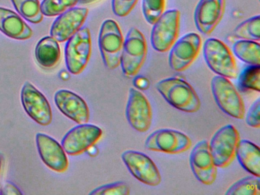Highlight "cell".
Segmentation results:
<instances>
[{"instance_id":"cell-1","label":"cell","mask_w":260,"mask_h":195,"mask_svg":"<svg viewBox=\"0 0 260 195\" xmlns=\"http://www.w3.org/2000/svg\"><path fill=\"white\" fill-rule=\"evenodd\" d=\"M156 88L170 105L179 111L194 113L200 109L201 102L197 93L183 79L167 78L158 82Z\"/></svg>"},{"instance_id":"cell-2","label":"cell","mask_w":260,"mask_h":195,"mask_svg":"<svg viewBox=\"0 0 260 195\" xmlns=\"http://www.w3.org/2000/svg\"><path fill=\"white\" fill-rule=\"evenodd\" d=\"M147 44L145 37L136 27L127 32L123 44L121 65L123 73L127 77L136 76L145 62Z\"/></svg>"},{"instance_id":"cell-3","label":"cell","mask_w":260,"mask_h":195,"mask_svg":"<svg viewBox=\"0 0 260 195\" xmlns=\"http://www.w3.org/2000/svg\"><path fill=\"white\" fill-rule=\"evenodd\" d=\"M124 37L116 21L106 20L102 24L99 35V47L105 66L115 70L120 66Z\"/></svg>"},{"instance_id":"cell-4","label":"cell","mask_w":260,"mask_h":195,"mask_svg":"<svg viewBox=\"0 0 260 195\" xmlns=\"http://www.w3.org/2000/svg\"><path fill=\"white\" fill-rule=\"evenodd\" d=\"M203 54L207 65L214 73L228 79L237 77L235 59L224 43L216 38H208L204 43Z\"/></svg>"},{"instance_id":"cell-5","label":"cell","mask_w":260,"mask_h":195,"mask_svg":"<svg viewBox=\"0 0 260 195\" xmlns=\"http://www.w3.org/2000/svg\"><path fill=\"white\" fill-rule=\"evenodd\" d=\"M92 41L89 29H79L68 39L65 47V62L68 71L79 75L86 68L90 59Z\"/></svg>"},{"instance_id":"cell-6","label":"cell","mask_w":260,"mask_h":195,"mask_svg":"<svg viewBox=\"0 0 260 195\" xmlns=\"http://www.w3.org/2000/svg\"><path fill=\"white\" fill-rule=\"evenodd\" d=\"M211 88L216 104L223 112L239 120L244 117L243 99L229 79L217 75L211 79Z\"/></svg>"},{"instance_id":"cell-7","label":"cell","mask_w":260,"mask_h":195,"mask_svg":"<svg viewBox=\"0 0 260 195\" xmlns=\"http://www.w3.org/2000/svg\"><path fill=\"white\" fill-rule=\"evenodd\" d=\"M239 140L240 134L234 125H225L216 131L208 146L217 167L225 168L232 162Z\"/></svg>"},{"instance_id":"cell-8","label":"cell","mask_w":260,"mask_h":195,"mask_svg":"<svg viewBox=\"0 0 260 195\" xmlns=\"http://www.w3.org/2000/svg\"><path fill=\"white\" fill-rule=\"evenodd\" d=\"M179 11L170 9L164 12L153 24L150 42L156 51L164 53L171 48L179 35Z\"/></svg>"},{"instance_id":"cell-9","label":"cell","mask_w":260,"mask_h":195,"mask_svg":"<svg viewBox=\"0 0 260 195\" xmlns=\"http://www.w3.org/2000/svg\"><path fill=\"white\" fill-rule=\"evenodd\" d=\"M191 146V140L186 134L172 129L153 131L145 141V147L148 150L168 154L185 152Z\"/></svg>"},{"instance_id":"cell-10","label":"cell","mask_w":260,"mask_h":195,"mask_svg":"<svg viewBox=\"0 0 260 195\" xmlns=\"http://www.w3.org/2000/svg\"><path fill=\"white\" fill-rule=\"evenodd\" d=\"M121 159L129 172L143 184L153 187L160 184L162 178L159 169L145 154L138 151L126 150L121 155Z\"/></svg>"},{"instance_id":"cell-11","label":"cell","mask_w":260,"mask_h":195,"mask_svg":"<svg viewBox=\"0 0 260 195\" xmlns=\"http://www.w3.org/2000/svg\"><path fill=\"white\" fill-rule=\"evenodd\" d=\"M202 43V38L196 33L187 34L175 41L169 54V65L172 70H186L199 55Z\"/></svg>"},{"instance_id":"cell-12","label":"cell","mask_w":260,"mask_h":195,"mask_svg":"<svg viewBox=\"0 0 260 195\" xmlns=\"http://www.w3.org/2000/svg\"><path fill=\"white\" fill-rule=\"evenodd\" d=\"M102 136L103 131L98 126L80 123L67 133L62 140L61 146L68 155H79L94 146Z\"/></svg>"},{"instance_id":"cell-13","label":"cell","mask_w":260,"mask_h":195,"mask_svg":"<svg viewBox=\"0 0 260 195\" xmlns=\"http://www.w3.org/2000/svg\"><path fill=\"white\" fill-rule=\"evenodd\" d=\"M21 101L25 112L36 123L48 126L52 122V111L48 99L30 82L24 84Z\"/></svg>"},{"instance_id":"cell-14","label":"cell","mask_w":260,"mask_h":195,"mask_svg":"<svg viewBox=\"0 0 260 195\" xmlns=\"http://www.w3.org/2000/svg\"><path fill=\"white\" fill-rule=\"evenodd\" d=\"M125 116L132 128L138 132H147L152 123V108L146 96L136 88L129 89Z\"/></svg>"},{"instance_id":"cell-15","label":"cell","mask_w":260,"mask_h":195,"mask_svg":"<svg viewBox=\"0 0 260 195\" xmlns=\"http://www.w3.org/2000/svg\"><path fill=\"white\" fill-rule=\"evenodd\" d=\"M190 167L196 178L205 185H211L217 177V166L210 152L208 142L202 140L193 147L189 156Z\"/></svg>"},{"instance_id":"cell-16","label":"cell","mask_w":260,"mask_h":195,"mask_svg":"<svg viewBox=\"0 0 260 195\" xmlns=\"http://www.w3.org/2000/svg\"><path fill=\"white\" fill-rule=\"evenodd\" d=\"M87 8H71L60 14L51 28V37L60 43L68 41L79 29L81 28L87 18Z\"/></svg>"},{"instance_id":"cell-17","label":"cell","mask_w":260,"mask_h":195,"mask_svg":"<svg viewBox=\"0 0 260 195\" xmlns=\"http://www.w3.org/2000/svg\"><path fill=\"white\" fill-rule=\"evenodd\" d=\"M36 145L41 158L49 169L57 172L67 171L69 161L58 142L47 134L39 133L36 135Z\"/></svg>"},{"instance_id":"cell-18","label":"cell","mask_w":260,"mask_h":195,"mask_svg":"<svg viewBox=\"0 0 260 195\" xmlns=\"http://www.w3.org/2000/svg\"><path fill=\"white\" fill-rule=\"evenodd\" d=\"M225 9V0H200L194 12L196 28L210 35L220 23Z\"/></svg>"},{"instance_id":"cell-19","label":"cell","mask_w":260,"mask_h":195,"mask_svg":"<svg viewBox=\"0 0 260 195\" xmlns=\"http://www.w3.org/2000/svg\"><path fill=\"white\" fill-rule=\"evenodd\" d=\"M54 102L62 114L76 123L80 124L89 121V107L78 94L69 90H59L54 94Z\"/></svg>"},{"instance_id":"cell-20","label":"cell","mask_w":260,"mask_h":195,"mask_svg":"<svg viewBox=\"0 0 260 195\" xmlns=\"http://www.w3.org/2000/svg\"><path fill=\"white\" fill-rule=\"evenodd\" d=\"M0 30L9 38L16 40L29 39L31 27L16 12L0 7Z\"/></svg>"},{"instance_id":"cell-21","label":"cell","mask_w":260,"mask_h":195,"mask_svg":"<svg viewBox=\"0 0 260 195\" xmlns=\"http://www.w3.org/2000/svg\"><path fill=\"white\" fill-rule=\"evenodd\" d=\"M235 156L246 172L260 177V150L257 145L247 140H239Z\"/></svg>"},{"instance_id":"cell-22","label":"cell","mask_w":260,"mask_h":195,"mask_svg":"<svg viewBox=\"0 0 260 195\" xmlns=\"http://www.w3.org/2000/svg\"><path fill=\"white\" fill-rule=\"evenodd\" d=\"M35 56L38 63L42 68L48 70L54 68L61 56L58 41L50 36L42 38L36 45Z\"/></svg>"},{"instance_id":"cell-23","label":"cell","mask_w":260,"mask_h":195,"mask_svg":"<svg viewBox=\"0 0 260 195\" xmlns=\"http://www.w3.org/2000/svg\"><path fill=\"white\" fill-rule=\"evenodd\" d=\"M234 55L249 65L260 66V44L258 41L240 40L233 45Z\"/></svg>"},{"instance_id":"cell-24","label":"cell","mask_w":260,"mask_h":195,"mask_svg":"<svg viewBox=\"0 0 260 195\" xmlns=\"http://www.w3.org/2000/svg\"><path fill=\"white\" fill-rule=\"evenodd\" d=\"M233 35L239 39L259 41L260 15H255L240 23L234 28Z\"/></svg>"},{"instance_id":"cell-25","label":"cell","mask_w":260,"mask_h":195,"mask_svg":"<svg viewBox=\"0 0 260 195\" xmlns=\"http://www.w3.org/2000/svg\"><path fill=\"white\" fill-rule=\"evenodd\" d=\"M17 12L25 20L38 24L43 20V14L41 11L39 0H11Z\"/></svg>"},{"instance_id":"cell-26","label":"cell","mask_w":260,"mask_h":195,"mask_svg":"<svg viewBox=\"0 0 260 195\" xmlns=\"http://www.w3.org/2000/svg\"><path fill=\"white\" fill-rule=\"evenodd\" d=\"M226 195H260L259 177L246 176L236 181L226 190Z\"/></svg>"},{"instance_id":"cell-27","label":"cell","mask_w":260,"mask_h":195,"mask_svg":"<svg viewBox=\"0 0 260 195\" xmlns=\"http://www.w3.org/2000/svg\"><path fill=\"white\" fill-rule=\"evenodd\" d=\"M238 85L241 89L260 91V66L249 65L239 76Z\"/></svg>"},{"instance_id":"cell-28","label":"cell","mask_w":260,"mask_h":195,"mask_svg":"<svg viewBox=\"0 0 260 195\" xmlns=\"http://www.w3.org/2000/svg\"><path fill=\"white\" fill-rule=\"evenodd\" d=\"M79 0H44L40 5L41 11L46 16H57L75 6Z\"/></svg>"},{"instance_id":"cell-29","label":"cell","mask_w":260,"mask_h":195,"mask_svg":"<svg viewBox=\"0 0 260 195\" xmlns=\"http://www.w3.org/2000/svg\"><path fill=\"white\" fill-rule=\"evenodd\" d=\"M165 4L166 0H143V15L149 24L153 25L162 15Z\"/></svg>"},{"instance_id":"cell-30","label":"cell","mask_w":260,"mask_h":195,"mask_svg":"<svg viewBox=\"0 0 260 195\" xmlns=\"http://www.w3.org/2000/svg\"><path fill=\"white\" fill-rule=\"evenodd\" d=\"M130 188L124 182H115L105 184L94 189L89 194L92 195H128Z\"/></svg>"},{"instance_id":"cell-31","label":"cell","mask_w":260,"mask_h":195,"mask_svg":"<svg viewBox=\"0 0 260 195\" xmlns=\"http://www.w3.org/2000/svg\"><path fill=\"white\" fill-rule=\"evenodd\" d=\"M138 1V0H112V11L117 16H127L133 10Z\"/></svg>"},{"instance_id":"cell-32","label":"cell","mask_w":260,"mask_h":195,"mask_svg":"<svg viewBox=\"0 0 260 195\" xmlns=\"http://www.w3.org/2000/svg\"><path fill=\"white\" fill-rule=\"evenodd\" d=\"M260 99H257L251 105L246 116V122L251 127L259 128L260 126Z\"/></svg>"},{"instance_id":"cell-33","label":"cell","mask_w":260,"mask_h":195,"mask_svg":"<svg viewBox=\"0 0 260 195\" xmlns=\"http://www.w3.org/2000/svg\"><path fill=\"white\" fill-rule=\"evenodd\" d=\"M0 193L3 195L22 194V192L19 190V189L15 184H12L10 182L5 183Z\"/></svg>"},{"instance_id":"cell-34","label":"cell","mask_w":260,"mask_h":195,"mask_svg":"<svg viewBox=\"0 0 260 195\" xmlns=\"http://www.w3.org/2000/svg\"><path fill=\"white\" fill-rule=\"evenodd\" d=\"M135 86L138 88H141V89H146L148 88L149 82L148 80L144 77H138L135 80Z\"/></svg>"},{"instance_id":"cell-35","label":"cell","mask_w":260,"mask_h":195,"mask_svg":"<svg viewBox=\"0 0 260 195\" xmlns=\"http://www.w3.org/2000/svg\"><path fill=\"white\" fill-rule=\"evenodd\" d=\"M96 0H79V3H82V4H89V3H94Z\"/></svg>"},{"instance_id":"cell-36","label":"cell","mask_w":260,"mask_h":195,"mask_svg":"<svg viewBox=\"0 0 260 195\" xmlns=\"http://www.w3.org/2000/svg\"><path fill=\"white\" fill-rule=\"evenodd\" d=\"M3 166V158L0 156V174H1V170H2Z\"/></svg>"}]
</instances>
